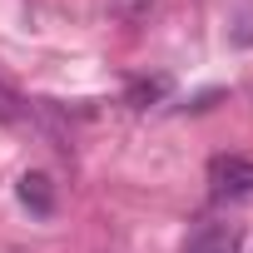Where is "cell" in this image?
<instances>
[{"instance_id": "obj_1", "label": "cell", "mask_w": 253, "mask_h": 253, "mask_svg": "<svg viewBox=\"0 0 253 253\" xmlns=\"http://www.w3.org/2000/svg\"><path fill=\"white\" fill-rule=\"evenodd\" d=\"M209 184L223 199H248L253 194V159L248 154H213L209 159Z\"/></svg>"}, {"instance_id": "obj_2", "label": "cell", "mask_w": 253, "mask_h": 253, "mask_svg": "<svg viewBox=\"0 0 253 253\" xmlns=\"http://www.w3.org/2000/svg\"><path fill=\"white\" fill-rule=\"evenodd\" d=\"M184 253H243V233L233 223H199L189 233Z\"/></svg>"}, {"instance_id": "obj_3", "label": "cell", "mask_w": 253, "mask_h": 253, "mask_svg": "<svg viewBox=\"0 0 253 253\" xmlns=\"http://www.w3.org/2000/svg\"><path fill=\"white\" fill-rule=\"evenodd\" d=\"M15 194H20V204L35 213V218H50L55 213V184H50V174H20V184H15Z\"/></svg>"}, {"instance_id": "obj_4", "label": "cell", "mask_w": 253, "mask_h": 253, "mask_svg": "<svg viewBox=\"0 0 253 253\" xmlns=\"http://www.w3.org/2000/svg\"><path fill=\"white\" fill-rule=\"evenodd\" d=\"M25 119H30V104L0 80V124H25Z\"/></svg>"}, {"instance_id": "obj_5", "label": "cell", "mask_w": 253, "mask_h": 253, "mask_svg": "<svg viewBox=\"0 0 253 253\" xmlns=\"http://www.w3.org/2000/svg\"><path fill=\"white\" fill-rule=\"evenodd\" d=\"M164 89H169L164 75H159V80H139V84H129V104H134V109H149L154 99H164Z\"/></svg>"}]
</instances>
